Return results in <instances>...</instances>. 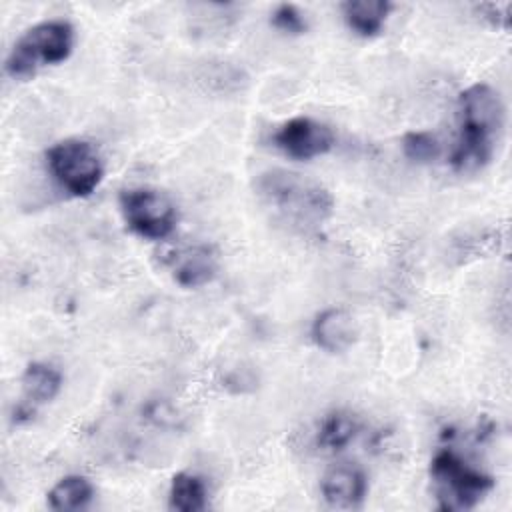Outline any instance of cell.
<instances>
[{"instance_id": "15", "label": "cell", "mask_w": 512, "mask_h": 512, "mask_svg": "<svg viewBox=\"0 0 512 512\" xmlns=\"http://www.w3.org/2000/svg\"><path fill=\"white\" fill-rule=\"evenodd\" d=\"M356 432H358L356 418L348 412L336 410V412H330L320 422L316 444L326 452H338V450H344L354 440Z\"/></svg>"}, {"instance_id": "17", "label": "cell", "mask_w": 512, "mask_h": 512, "mask_svg": "<svg viewBox=\"0 0 512 512\" xmlns=\"http://www.w3.org/2000/svg\"><path fill=\"white\" fill-rule=\"evenodd\" d=\"M272 26L284 34H304L308 30V22L304 18V14L294 6V4H278L272 12L270 18Z\"/></svg>"}, {"instance_id": "18", "label": "cell", "mask_w": 512, "mask_h": 512, "mask_svg": "<svg viewBox=\"0 0 512 512\" xmlns=\"http://www.w3.org/2000/svg\"><path fill=\"white\" fill-rule=\"evenodd\" d=\"M476 10L492 26H498V28L510 26V10H512L510 2H486V4H478Z\"/></svg>"}, {"instance_id": "2", "label": "cell", "mask_w": 512, "mask_h": 512, "mask_svg": "<svg viewBox=\"0 0 512 512\" xmlns=\"http://www.w3.org/2000/svg\"><path fill=\"white\" fill-rule=\"evenodd\" d=\"M258 196L274 218L298 232L322 226L334 210L332 194L316 180L288 170H266L256 180Z\"/></svg>"}, {"instance_id": "10", "label": "cell", "mask_w": 512, "mask_h": 512, "mask_svg": "<svg viewBox=\"0 0 512 512\" xmlns=\"http://www.w3.org/2000/svg\"><path fill=\"white\" fill-rule=\"evenodd\" d=\"M310 334L320 350L328 354H340L356 342L358 326L348 310L326 308L316 314Z\"/></svg>"}, {"instance_id": "5", "label": "cell", "mask_w": 512, "mask_h": 512, "mask_svg": "<svg viewBox=\"0 0 512 512\" xmlns=\"http://www.w3.org/2000/svg\"><path fill=\"white\" fill-rule=\"evenodd\" d=\"M46 166L62 190L74 198H88L104 178V164L88 140L66 138L46 150Z\"/></svg>"}, {"instance_id": "9", "label": "cell", "mask_w": 512, "mask_h": 512, "mask_svg": "<svg viewBox=\"0 0 512 512\" xmlns=\"http://www.w3.org/2000/svg\"><path fill=\"white\" fill-rule=\"evenodd\" d=\"M320 492L330 508L356 510L368 494V478L356 464H336L320 480Z\"/></svg>"}, {"instance_id": "4", "label": "cell", "mask_w": 512, "mask_h": 512, "mask_svg": "<svg viewBox=\"0 0 512 512\" xmlns=\"http://www.w3.org/2000/svg\"><path fill=\"white\" fill-rule=\"evenodd\" d=\"M430 478L438 508L444 512H460L474 508L492 488L494 478L452 448H440L430 462Z\"/></svg>"}, {"instance_id": "6", "label": "cell", "mask_w": 512, "mask_h": 512, "mask_svg": "<svg viewBox=\"0 0 512 512\" xmlns=\"http://www.w3.org/2000/svg\"><path fill=\"white\" fill-rule=\"evenodd\" d=\"M122 218L136 236L146 240L168 238L178 222L174 202L154 188H128L118 196Z\"/></svg>"}, {"instance_id": "13", "label": "cell", "mask_w": 512, "mask_h": 512, "mask_svg": "<svg viewBox=\"0 0 512 512\" xmlns=\"http://www.w3.org/2000/svg\"><path fill=\"white\" fill-rule=\"evenodd\" d=\"M94 498V486L86 476L68 474L60 478L46 494L48 508L58 512H74L90 506Z\"/></svg>"}, {"instance_id": "8", "label": "cell", "mask_w": 512, "mask_h": 512, "mask_svg": "<svg viewBox=\"0 0 512 512\" xmlns=\"http://www.w3.org/2000/svg\"><path fill=\"white\" fill-rule=\"evenodd\" d=\"M62 388V374L46 362H30L22 374V400L12 412V422H30L38 406L52 402Z\"/></svg>"}, {"instance_id": "7", "label": "cell", "mask_w": 512, "mask_h": 512, "mask_svg": "<svg viewBox=\"0 0 512 512\" xmlns=\"http://www.w3.org/2000/svg\"><path fill=\"white\" fill-rule=\"evenodd\" d=\"M274 146L294 160H312L324 156L334 146V132L330 126L310 118L296 116L284 122L272 136Z\"/></svg>"}, {"instance_id": "11", "label": "cell", "mask_w": 512, "mask_h": 512, "mask_svg": "<svg viewBox=\"0 0 512 512\" xmlns=\"http://www.w3.org/2000/svg\"><path fill=\"white\" fill-rule=\"evenodd\" d=\"M172 272L182 288H200L214 280L218 272V256L208 244L184 248L174 254Z\"/></svg>"}, {"instance_id": "16", "label": "cell", "mask_w": 512, "mask_h": 512, "mask_svg": "<svg viewBox=\"0 0 512 512\" xmlns=\"http://www.w3.org/2000/svg\"><path fill=\"white\" fill-rule=\"evenodd\" d=\"M402 152L412 162L428 164V162H434L440 156L442 146H440L438 138L432 132L412 130V132H406L402 136Z\"/></svg>"}, {"instance_id": "1", "label": "cell", "mask_w": 512, "mask_h": 512, "mask_svg": "<svg viewBox=\"0 0 512 512\" xmlns=\"http://www.w3.org/2000/svg\"><path fill=\"white\" fill-rule=\"evenodd\" d=\"M506 120L504 102L490 84L478 82L458 96V138L450 154L456 172L484 168L496 150Z\"/></svg>"}, {"instance_id": "3", "label": "cell", "mask_w": 512, "mask_h": 512, "mask_svg": "<svg viewBox=\"0 0 512 512\" xmlns=\"http://www.w3.org/2000/svg\"><path fill=\"white\" fill-rule=\"evenodd\" d=\"M74 48V28L68 20H44L28 28L10 48L4 70L14 80H26L42 66L64 62Z\"/></svg>"}, {"instance_id": "14", "label": "cell", "mask_w": 512, "mask_h": 512, "mask_svg": "<svg viewBox=\"0 0 512 512\" xmlns=\"http://www.w3.org/2000/svg\"><path fill=\"white\" fill-rule=\"evenodd\" d=\"M208 506L204 480L190 472L174 474L168 490V508L178 512H200Z\"/></svg>"}, {"instance_id": "12", "label": "cell", "mask_w": 512, "mask_h": 512, "mask_svg": "<svg viewBox=\"0 0 512 512\" xmlns=\"http://www.w3.org/2000/svg\"><path fill=\"white\" fill-rule=\"evenodd\" d=\"M340 8L348 28L358 36L370 38L384 28L392 4L388 0H348Z\"/></svg>"}]
</instances>
